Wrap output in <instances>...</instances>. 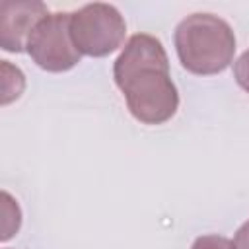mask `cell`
Masks as SVG:
<instances>
[{
	"instance_id": "obj_1",
	"label": "cell",
	"mask_w": 249,
	"mask_h": 249,
	"mask_svg": "<svg viewBox=\"0 0 249 249\" xmlns=\"http://www.w3.org/2000/svg\"><path fill=\"white\" fill-rule=\"evenodd\" d=\"M113 78L136 121L161 124L175 115L179 93L169 76L167 53L158 37L132 35L113 64Z\"/></svg>"
},
{
	"instance_id": "obj_2",
	"label": "cell",
	"mask_w": 249,
	"mask_h": 249,
	"mask_svg": "<svg viewBox=\"0 0 249 249\" xmlns=\"http://www.w3.org/2000/svg\"><path fill=\"white\" fill-rule=\"evenodd\" d=\"M175 51L183 68L198 76L224 72L235 53V35L230 23L214 14L196 12L175 27Z\"/></svg>"
},
{
	"instance_id": "obj_3",
	"label": "cell",
	"mask_w": 249,
	"mask_h": 249,
	"mask_svg": "<svg viewBox=\"0 0 249 249\" xmlns=\"http://www.w3.org/2000/svg\"><path fill=\"white\" fill-rule=\"evenodd\" d=\"M126 35V23L113 4L93 2L70 14V37L88 56H107L117 51Z\"/></svg>"
},
{
	"instance_id": "obj_4",
	"label": "cell",
	"mask_w": 249,
	"mask_h": 249,
	"mask_svg": "<svg viewBox=\"0 0 249 249\" xmlns=\"http://www.w3.org/2000/svg\"><path fill=\"white\" fill-rule=\"evenodd\" d=\"M27 54L47 72H66L80 62L82 53L70 37V14L53 12L45 16L29 33Z\"/></svg>"
},
{
	"instance_id": "obj_5",
	"label": "cell",
	"mask_w": 249,
	"mask_h": 249,
	"mask_svg": "<svg viewBox=\"0 0 249 249\" xmlns=\"http://www.w3.org/2000/svg\"><path fill=\"white\" fill-rule=\"evenodd\" d=\"M39 0H2L0 4V45L8 53H21L33 27L49 16Z\"/></svg>"
},
{
	"instance_id": "obj_6",
	"label": "cell",
	"mask_w": 249,
	"mask_h": 249,
	"mask_svg": "<svg viewBox=\"0 0 249 249\" xmlns=\"http://www.w3.org/2000/svg\"><path fill=\"white\" fill-rule=\"evenodd\" d=\"M0 198H2V216H4V220H2V241H6L19 230L21 210H19L18 202L6 191H2Z\"/></svg>"
},
{
	"instance_id": "obj_7",
	"label": "cell",
	"mask_w": 249,
	"mask_h": 249,
	"mask_svg": "<svg viewBox=\"0 0 249 249\" xmlns=\"http://www.w3.org/2000/svg\"><path fill=\"white\" fill-rule=\"evenodd\" d=\"M191 249H235L233 241H230L228 237L224 235H216V233H210V235H200L193 241Z\"/></svg>"
},
{
	"instance_id": "obj_8",
	"label": "cell",
	"mask_w": 249,
	"mask_h": 249,
	"mask_svg": "<svg viewBox=\"0 0 249 249\" xmlns=\"http://www.w3.org/2000/svg\"><path fill=\"white\" fill-rule=\"evenodd\" d=\"M233 76H235V82L239 84V88H243L249 93V49L235 60Z\"/></svg>"
},
{
	"instance_id": "obj_9",
	"label": "cell",
	"mask_w": 249,
	"mask_h": 249,
	"mask_svg": "<svg viewBox=\"0 0 249 249\" xmlns=\"http://www.w3.org/2000/svg\"><path fill=\"white\" fill-rule=\"evenodd\" d=\"M233 245H235V249H249V220L235 231Z\"/></svg>"
}]
</instances>
